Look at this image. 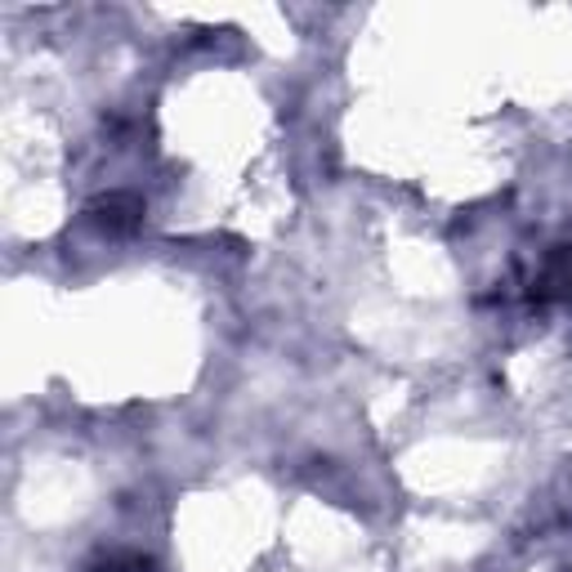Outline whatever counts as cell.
<instances>
[{
    "label": "cell",
    "instance_id": "cell-2",
    "mask_svg": "<svg viewBox=\"0 0 572 572\" xmlns=\"http://www.w3.org/2000/svg\"><path fill=\"white\" fill-rule=\"evenodd\" d=\"M90 219L108 233H134L143 224V202L134 193H108L90 206Z\"/></svg>",
    "mask_w": 572,
    "mask_h": 572
},
{
    "label": "cell",
    "instance_id": "cell-3",
    "mask_svg": "<svg viewBox=\"0 0 572 572\" xmlns=\"http://www.w3.org/2000/svg\"><path fill=\"white\" fill-rule=\"evenodd\" d=\"M153 563L143 559V555H134V550H112V555H104L99 563H94V572H148Z\"/></svg>",
    "mask_w": 572,
    "mask_h": 572
},
{
    "label": "cell",
    "instance_id": "cell-1",
    "mask_svg": "<svg viewBox=\"0 0 572 572\" xmlns=\"http://www.w3.org/2000/svg\"><path fill=\"white\" fill-rule=\"evenodd\" d=\"M533 300L546 305V300H563L572 305V247H555L533 282Z\"/></svg>",
    "mask_w": 572,
    "mask_h": 572
}]
</instances>
